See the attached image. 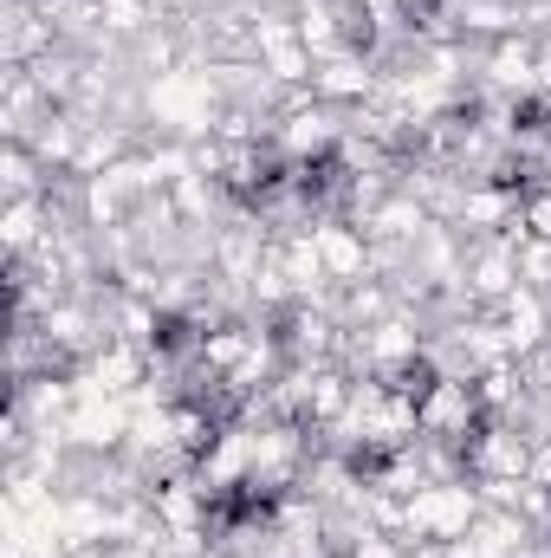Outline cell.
<instances>
[{"mask_svg":"<svg viewBox=\"0 0 551 558\" xmlns=\"http://www.w3.org/2000/svg\"><path fill=\"white\" fill-rule=\"evenodd\" d=\"M539 175H546L539 162L513 156V162H500V169H493V189H500V195H532V189H539Z\"/></svg>","mask_w":551,"mask_h":558,"instance_id":"obj_3","label":"cell"},{"mask_svg":"<svg viewBox=\"0 0 551 558\" xmlns=\"http://www.w3.org/2000/svg\"><path fill=\"white\" fill-rule=\"evenodd\" d=\"M396 7H403L409 26H434V0H396Z\"/></svg>","mask_w":551,"mask_h":558,"instance_id":"obj_6","label":"cell"},{"mask_svg":"<svg viewBox=\"0 0 551 558\" xmlns=\"http://www.w3.org/2000/svg\"><path fill=\"white\" fill-rule=\"evenodd\" d=\"M331 189H344V156L338 149H318V156H305L298 162V195H331Z\"/></svg>","mask_w":551,"mask_h":558,"instance_id":"obj_2","label":"cell"},{"mask_svg":"<svg viewBox=\"0 0 551 558\" xmlns=\"http://www.w3.org/2000/svg\"><path fill=\"white\" fill-rule=\"evenodd\" d=\"M546 105H539V98H526V105H513V131H519V137H539V131H546Z\"/></svg>","mask_w":551,"mask_h":558,"instance_id":"obj_5","label":"cell"},{"mask_svg":"<svg viewBox=\"0 0 551 558\" xmlns=\"http://www.w3.org/2000/svg\"><path fill=\"white\" fill-rule=\"evenodd\" d=\"M390 390H396L403 403H415V410H421V403H428V397L441 390V371H434L428 357H403V364L390 371Z\"/></svg>","mask_w":551,"mask_h":558,"instance_id":"obj_1","label":"cell"},{"mask_svg":"<svg viewBox=\"0 0 551 558\" xmlns=\"http://www.w3.org/2000/svg\"><path fill=\"white\" fill-rule=\"evenodd\" d=\"M149 344H156V351H188V344H195V325L175 318V312H162V318L149 325Z\"/></svg>","mask_w":551,"mask_h":558,"instance_id":"obj_4","label":"cell"}]
</instances>
